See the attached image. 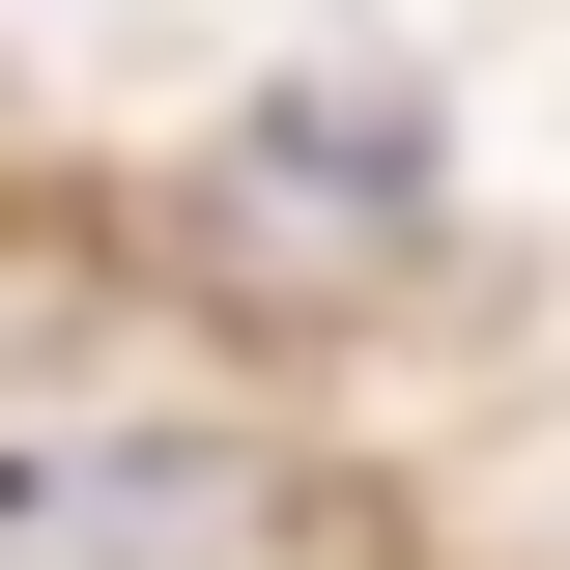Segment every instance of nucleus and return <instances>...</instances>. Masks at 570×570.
I'll return each instance as SVG.
<instances>
[]
</instances>
